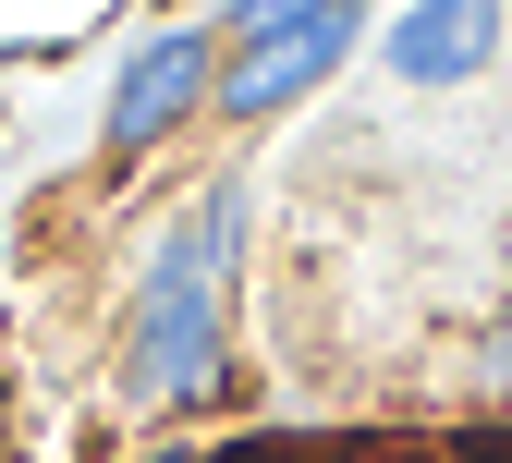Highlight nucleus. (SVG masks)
Returning <instances> with one entry per match:
<instances>
[{
  "instance_id": "nucleus-1",
  "label": "nucleus",
  "mask_w": 512,
  "mask_h": 463,
  "mask_svg": "<svg viewBox=\"0 0 512 463\" xmlns=\"http://www.w3.org/2000/svg\"><path fill=\"white\" fill-rule=\"evenodd\" d=\"M220 256H232V195H208L196 232L159 244V269L135 293V329H122V378L147 403H196L220 366Z\"/></svg>"
},
{
  "instance_id": "nucleus-2",
  "label": "nucleus",
  "mask_w": 512,
  "mask_h": 463,
  "mask_svg": "<svg viewBox=\"0 0 512 463\" xmlns=\"http://www.w3.org/2000/svg\"><path fill=\"white\" fill-rule=\"evenodd\" d=\"M342 49H354V0H305V13H281V25H244V49L220 61V110H232V122L293 110Z\"/></svg>"
},
{
  "instance_id": "nucleus-3",
  "label": "nucleus",
  "mask_w": 512,
  "mask_h": 463,
  "mask_svg": "<svg viewBox=\"0 0 512 463\" xmlns=\"http://www.w3.org/2000/svg\"><path fill=\"white\" fill-rule=\"evenodd\" d=\"M208 61H220V49H208L196 25H171V37H147L135 61H122V86H110V159H147L196 98H220Z\"/></svg>"
},
{
  "instance_id": "nucleus-4",
  "label": "nucleus",
  "mask_w": 512,
  "mask_h": 463,
  "mask_svg": "<svg viewBox=\"0 0 512 463\" xmlns=\"http://www.w3.org/2000/svg\"><path fill=\"white\" fill-rule=\"evenodd\" d=\"M488 49H500V0H415L391 25V74L403 86H464Z\"/></svg>"
},
{
  "instance_id": "nucleus-5",
  "label": "nucleus",
  "mask_w": 512,
  "mask_h": 463,
  "mask_svg": "<svg viewBox=\"0 0 512 463\" xmlns=\"http://www.w3.org/2000/svg\"><path fill=\"white\" fill-rule=\"evenodd\" d=\"M232 25H281V13H305V0H220Z\"/></svg>"
}]
</instances>
